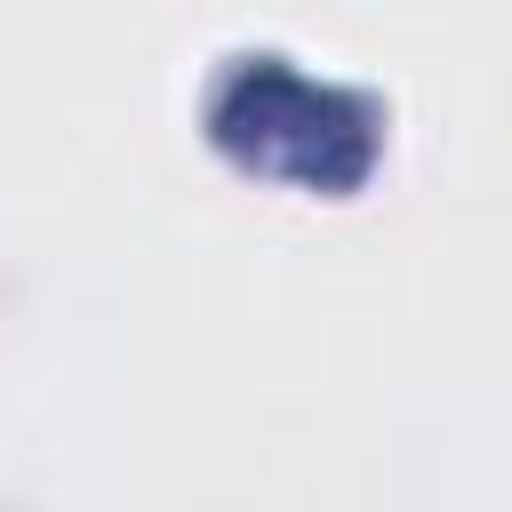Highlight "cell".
Masks as SVG:
<instances>
[{
  "label": "cell",
  "instance_id": "obj_1",
  "mask_svg": "<svg viewBox=\"0 0 512 512\" xmlns=\"http://www.w3.org/2000/svg\"><path fill=\"white\" fill-rule=\"evenodd\" d=\"M384 104L352 80L312 72L288 48H232L208 80V144L232 152L248 176H288L344 192L376 160Z\"/></svg>",
  "mask_w": 512,
  "mask_h": 512
}]
</instances>
